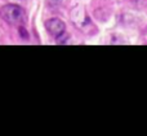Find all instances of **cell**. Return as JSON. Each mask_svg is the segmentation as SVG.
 <instances>
[{
    "label": "cell",
    "mask_w": 147,
    "mask_h": 136,
    "mask_svg": "<svg viewBox=\"0 0 147 136\" xmlns=\"http://www.w3.org/2000/svg\"><path fill=\"white\" fill-rule=\"evenodd\" d=\"M45 29L52 36L57 38V36H59L61 34H63L66 31V25L61 18L54 17L45 21Z\"/></svg>",
    "instance_id": "obj_2"
},
{
    "label": "cell",
    "mask_w": 147,
    "mask_h": 136,
    "mask_svg": "<svg viewBox=\"0 0 147 136\" xmlns=\"http://www.w3.org/2000/svg\"><path fill=\"white\" fill-rule=\"evenodd\" d=\"M0 16L5 22L10 23V25H21V23H23V21L26 18V13L23 10V8L16 4H7L4 7H1Z\"/></svg>",
    "instance_id": "obj_1"
},
{
    "label": "cell",
    "mask_w": 147,
    "mask_h": 136,
    "mask_svg": "<svg viewBox=\"0 0 147 136\" xmlns=\"http://www.w3.org/2000/svg\"><path fill=\"white\" fill-rule=\"evenodd\" d=\"M63 0H47V5L49 8H58Z\"/></svg>",
    "instance_id": "obj_3"
},
{
    "label": "cell",
    "mask_w": 147,
    "mask_h": 136,
    "mask_svg": "<svg viewBox=\"0 0 147 136\" xmlns=\"http://www.w3.org/2000/svg\"><path fill=\"white\" fill-rule=\"evenodd\" d=\"M20 31H21V36H22L23 39H27L28 35H27V31L25 30V29L22 27V26H20Z\"/></svg>",
    "instance_id": "obj_4"
}]
</instances>
